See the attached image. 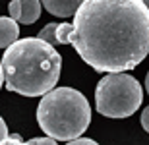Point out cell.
<instances>
[{
	"label": "cell",
	"instance_id": "obj_1",
	"mask_svg": "<svg viewBox=\"0 0 149 145\" xmlns=\"http://www.w3.org/2000/svg\"><path fill=\"white\" fill-rule=\"evenodd\" d=\"M70 45L95 72L134 70L149 54V10L141 0H83Z\"/></svg>",
	"mask_w": 149,
	"mask_h": 145
},
{
	"label": "cell",
	"instance_id": "obj_2",
	"mask_svg": "<svg viewBox=\"0 0 149 145\" xmlns=\"http://www.w3.org/2000/svg\"><path fill=\"white\" fill-rule=\"evenodd\" d=\"M0 66L10 91L25 97H43L58 83L62 56L37 37H25L4 50Z\"/></svg>",
	"mask_w": 149,
	"mask_h": 145
},
{
	"label": "cell",
	"instance_id": "obj_3",
	"mask_svg": "<svg viewBox=\"0 0 149 145\" xmlns=\"http://www.w3.org/2000/svg\"><path fill=\"white\" fill-rule=\"evenodd\" d=\"M37 124L54 141H74L91 124V106L83 93L58 87L43 95L37 106Z\"/></svg>",
	"mask_w": 149,
	"mask_h": 145
},
{
	"label": "cell",
	"instance_id": "obj_4",
	"mask_svg": "<svg viewBox=\"0 0 149 145\" xmlns=\"http://www.w3.org/2000/svg\"><path fill=\"white\" fill-rule=\"evenodd\" d=\"M143 103V89L130 74H107L97 83L95 106L107 118H128Z\"/></svg>",
	"mask_w": 149,
	"mask_h": 145
},
{
	"label": "cell",
	"instance_id": "obj_5",
	"mask_svg": "<svg viewBox=\"0 0 149 145\" xmlns=\"http://www.w3.org/2000/svg\"><path fill=\"white\" fill-rule=\"evenodd\" d=\"M8 14L10 19L19 25H29L35 23L41 16V2L39 0H14L8 4Z\"/></svg>",
	"mask_w": 149,
	"mask_h": 145
},
{
	"label": "cell",
	"instance_id": "obj_6",
	"mask_svg": "<svg viewBox=\"0 0 149 145\" xmlns=\"http://www.w3.org/2000/svg\"><path fill=\"white\" fill-rule=\"evenodd\" d=\"M79 4H81L79 0H45L41 6H45L52 16L70 17V16H74V14L77 12Z\"/></svg>",
	"mask_w": 149,
	"mask_h": 145
},
{
	"label": "cell",
	"instance_id": "obj_7",
	"mask_svg": "<svg viewBox=\"0 0 149 145\" xmlns=\"http://www.w3.org/2000/svg\"><path fill=\"white\" fill-rule=\"evenodd\" d=\"M19 39V25L10 17H0V49H8Z\"/></svg>",
	"mask_w": 149,
	"mask_h": 145
},
{
	"label": "cell",
	"instance_id": "obj_8",
	"mask_svg": "<svg viewBox=\"0 0 149 145\" xmlns=\"http://www.w3.org/2000/svg\"><path fill=\"white\" fill-rule=\"evenodd\" d=\"M56 27H58V23H47L41 31H39L37 39H41L43 43H47V45L54 46L56 45Z\"/></svg>",
	"mask_w": 149,
	"mask_h": 145
},
{
	"label": "cell",
	"instance_id": "obj_9",
	"mask_svg": "<svg viewBox=\"0 0 149 145\" xmlns=\"http://www.w3.org/2000/svg\"><path fill=\"white\" fill-rule=\"evenodd\" d=\"M72 23H58L56 27V45H70Z\"/></svg>",
	"mask_w": 149,
	"mask_h": 145
},
{
	"label": "cell",
	"instance_id": "obj_10",
	"mask_svg": "<svg viewBox=\"0 0 149 145\" xmlns=\"http://www.w3.org/2000/svg\"><path fill=\"white\" fill-rule=\"evenodd\" d=\"M0 145H25V141H23V137L19 134H8L4 137V139L0 141Z\"/></svg>",
	"mask_w": 149,
	"mask_h": 145
},
{
	"label": "cell",
	"instance_id": "obj_11",
	"mask_svg": "<svg viewBox=\"0 0 149 145\" xmlns=\"http://www.w3.org/2000/svg\"><path fill=\"white\" fill-rule=\"evenodd\" d=\"M25 145H58L54 139H50V137H33V139H27Z\"/></svg>",
	"mask_w": 149,
	"mask_h": 145
},
{
	"label": "cell",
	"instance_id": "obj_12",
	"mask_svg": "<svg viewBox=\"0 0 149 145\" xmlns=\"http://www.w3.org/2000/svg\"><path fill=\"white\" fill-rule=\"evenodd\" d=\"M66 145H99V143L93 141V139H89V137H77V139H74V141H68Z\"/></svg>",
	"mask_w": 149,
	"mask_h": 145
},
{
	"label": "cell",
	"instance_id": "obj_13",
	"mask_svg": "<svg viewBox=\"0 0 149 145\" xmlns=\"http://www.w3.org/2000/svg\"><path fill=\"white\" fill-rule=\"evenodd\" d=\"M141 126H143V130L149 134V106H145L143 112H141Z\"/></svg>",
	"mask_w": 149,
	"mask_h": 145
},
{
	"label": "cell",
	"instance_id": "obj_14",
	"mask_svg": "<svg viewBox=\"0 0 149 145\" xmlns=\"http://www.w3.org/2000/svg\"><path fill=\"white\" fill-rule=\"evenodd\" d=\"M6 135H8V126H6V122L2 120V116H0V141L4 139Z\"/></svg>",
	"mask_w": 149,
	"mask_h": 145
},
{
	"label": "cell",
	"instance_id": "obj_15",
	"mask_svg": "<svg viewBox=\"0 0 149 145\" xmlns=\"http://www.w3.org/2000/svg\"><path fill=\"white\" fill-rule=\"evenodd\" d=\"M2 83H4V74H2V66H0V89H2Z\"/></svg>",
	"mask_w": 149,
	"mask_h": 145
},
{
	"label": "cell",
	"instance_id": "obj_16",
	"mask_svg": "<svg viewBox=\"0 0 149 145\" xmlns=\"http://www.w3.org/2000/svg\"><path fill=\"white\" fill-rule=\"evenodd\" d=\"M145 89H147V93H149V72H147V76H145Z\"/></svg>",
	"mask_w": 149,
	"mask_h": 145
},
{
	"label": "cell",
	"instance_id": "obj_17",
	"mask_svg": "<svg viewBox=\"0 0 149 145\" xmlns=\"http://www.w3.org/2000/svg\"><path fill=\"white\" fill-rule=\"evenodd\" d=\"M143 4H145V8H147V10H149V2H143Z\"/></svg>",
	"mask_w": 149,
	"mask_h": 145
}]
</instances>
